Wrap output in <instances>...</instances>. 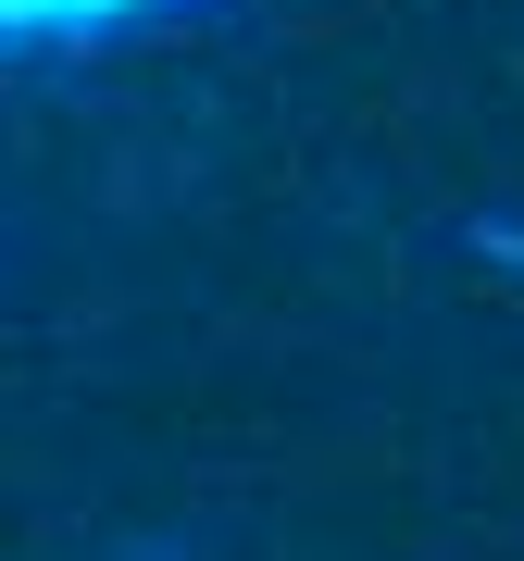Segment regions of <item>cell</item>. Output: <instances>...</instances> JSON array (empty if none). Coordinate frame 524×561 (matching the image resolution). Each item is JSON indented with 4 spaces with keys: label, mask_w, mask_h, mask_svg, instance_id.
<instances>
[{
    "label": "cell",
    "mask_w": 524,
    "mask_h": 561,
    "mask_svg": "<svg viewBox=\"0 0 524 561\" xmlns=\"http://www.w3.org/2000/svg\"><path fill=\"white\" fill-rule=\"evenodd\" d=\"M113 561H187V549H162V537H138V549H113Z\"/></svg>",
    "instance_id": "obj_1"
}]
</instances>
